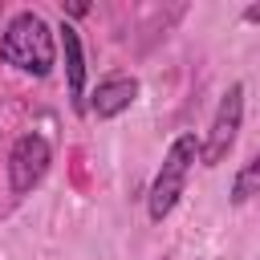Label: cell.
Returning <instances> with one entry per match:
<instances>
[{"instance_id": "cell-5", "label": "cell", "mask_w": 260, "mask_h": 260, "mask_svg": "<svg viewBox=\"0 0 260 260\" xmlns=\"http://www.w3.org/2000/svg\"><path fill=\"white\" fill-rule=\"evenodd\" d=\"M134 98H138V77L114 73V77H102V81L93 85L85 110H89L93 118H118V114H126V110L134 106Z\"/></svg>"}, {"instance_id": "cell-4", "label": "cell", "mask_w": 260, "mask_h": 260, "mask_svg": "<svg viewBox=\"0 0 260 260\" xmlns=\"http://www.w3.org/2000/svg\"><path fill=\"white\" fill-rule=\"evenodd\" d=\"M49 162H53L49 138L45 134H20L8 150V187H12V195H28L49 175Z\"/></svg>"}, {"instance_id": "cell-6", "label": "cell", "mask_w": 260, "mask_h": 260, "mask_svg": "<svg viewBox=\"0 0 260 260\" xmlns=\"http://www.w3.org/2000/svg\"><path fill=\"white\" fill-rule=\"evenodd\" d=\"M61 49H65V85H69V102L77 114H85V53H81V37L73 24H61Z\"/></svg>"}, {"instance_id": "cell-3", "label": "cell", "mask_w": 260, "mask_h": 260, "mask_svg": "<svg viewBox=\"0 0 260 260\" xmlns=\"http://www.w3.org/2000/svg\"><path fill=\"white\" fill-rule=\"evenodd\" d=\"M240 122H244V85L232 81L228 93H223L219 106H215V118H211L207 138L199 142L203 167H219V162L232 154V146H236V138H240Z\"/></svg>"}, {"instance_id": "cell-8", "label": "cell", "mask_w": 260, "mask_h": 260, "mask_svg": "<svg viewBox=\"0 0 260 260\" xmlns=\"http://www.w3.org/2000/svg\"><path fill=\"white\" fill-rule=\"evenodd\" d=\"M65 12H69V16H85L89 4H85V0H73V4H65Z\"/></svg>"}, {"instance_id": "cell-1", "label": "cell", "mask_w": 260, "mask_h": 260, "mask_svg": "<svg viewBox=\"0 0 260 260\" xmlns=\"http://www.w3.org/2000/svg\"><path fill=\"white\" fill-rule=\"evenodd\" d=\"M0 57L8 65H16L20 73H32V77H49L53 65H57V45H53V28L45 24L41 12L24 8L8 20L4 37H0Z\"/></svg>"}, {"instance_id": "cell-2", "label": "cell", "mask_w": 260, "mask_h": 260, "mask_svg": "<svg viewBox=\"0 0 260 260\" xmlns=\"http://www.w3.org/2000/svg\"><path fill=\"white\" fill-rule=\"evenodd\" d=\"M195 158H199V138H195V134H179V138L171 142V150H167V158H162L150 191H146V215H150L154 223H162V219L175 211V203H179V195H183V187H187V175H191Z\"/></svg>"}, {"instance_id": "cell-7", "label": "cell", "mask_w": 260, "mask_h": 260, "mask_svg": "<svg viewBox=\"0 0 260 260\" xmlns=\"http://www.w3.org/2000/svg\"><path fill=\"white\" fill-rule=\"evenodd\" d=\"M256 191H260V158L252 154V158L240 167L236 183H232V207H244V203H248Z\"/></svg>"}]
</instances>
